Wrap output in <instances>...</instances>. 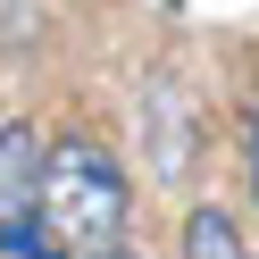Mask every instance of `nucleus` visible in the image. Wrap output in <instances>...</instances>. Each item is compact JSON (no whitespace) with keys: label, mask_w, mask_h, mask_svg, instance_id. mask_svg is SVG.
<instances>
[{"label":"nucleus","mask_w":259,"mask_h":259,"mask_svg":"<svg viewBox=\"0 0 259 259\" xmlns=\"http://www.w3.org/2000/svg\"><path fill=\"white\" fill-rule=\"evenodd\" d=\"M125 167L109 142L92 134H67L59 151H42V192H34V218L51 226L67 251H109V242H125Z\"/></svg>","instance_id":"1"},{"label":"nucleus","mask_w":259,"mask_h":259,"mask_svg":"<svg viewBox=\"0 0 259 259\" xmlns=\"http://www.w3.org/2000/svg\"><path fill=\"white\" fill-rule=\"evenodd\" d=\"M142 134H151V167L159 184H184L192 176V151H201V109L176 75H151L142 84Z\"/></svg>","instance_id":"2"},{"label":"nucleus","mask_w":259,"mask_h":259,"mask_svg":"<svg viewBox=\"0 0 259 259\" xmlns=\"http://www.w3.org/2000/svg\"><path fill=\"white\" fill-rule=\"evenodd\" d=\"M34 192H42V134L25 117H9V125H0V226L25 218Z\"/></svg>","instance_id":"3"},{"label":"nucleus","mask_w":259,"mask_h":259,"mask_svg":"<svg viewBox=\"0 0 259 259\" xmlns=\"http://www.w3.org/2000/svg\"><path fill=\"white\" fill-rule=\"evenodd\" d=\"M184 259H251V251H242V234H234L226 209H192L184 218Z\"/></svg>","instance_id":"4"},{"label":"nucleus","mask_w":259,"mask_h":259,"mask_svg":"<svg viewBox=\"0 0 259 259\" xmlns=\"http://www.w3.org/2000/svg\"><path fill=\"white\" fill-rule=\"evenodd\" d=\"M92 259H142V251H134V242H109V251H92Z\"/></svg>","instance_id":"5"},{"label":"nucleus","mask_w":259,"mask_h":259,"mask_svg":"<svg viewBox=\"0 0 259 259\" xmlns=\"http://www.w3.org/2000/svg\"><path fill=\"white\" fill-rule=\"evenodd\" d=\"M251 167H259V142H251Z\"/></svg>","instance_id":"6"}]
</instances>
